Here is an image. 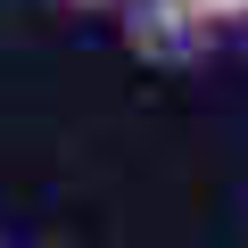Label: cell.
I'll return each instance as SVG.
<instances>
[{
    "instance_id": "7a4b0ae2",
    "label": "cell",
    "mask_w": 248,
    "mask_h": 248,
    "mask_svg": "<svg viewBox=\"0 0 248 248\" xmlns=\"http://www.w3.org/2000/svg\"><path fill=\"white\" fill-rule=\"evenodd\" d=\"M190 9H199L207 25H223V17H248V0H190Z\"/></svg>"
},
{
    "instance_id": "3957f363",
    "label": "cell",
    "mask_w": 248,
    "mask_h": 248,
    "mask_svg": "<svg viewBox=\"0 0 248 248\" xmlns=\"http://www.w3.org/2000/svg\"><path fill=\"white\" fill-rule=\"evenodd\" d=\"M66 9H124V0H66Z\"/></svg>"
},
{
    "instance_id": "6da1fadb",
    "label": "cell",
    "mask_w": 248,
    "mask_h": 248,
    "mask_svg": "<svg viewBox=\"0 0 248 248\" xmlns=\"http://www.w3.org/2000/svg\"><path fill=\"white\" fill-rule=\"evenodd\" d=\"M199 33H207V17L190 0H133V9H124V50L157 58V66H182L199 50Z\"/></svg>"
}]
</instances>
